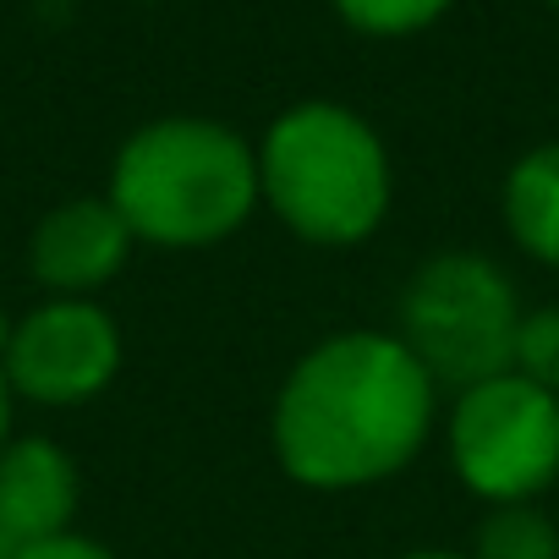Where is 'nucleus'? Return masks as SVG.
Wrapping results in <instances>:
<instances>
[{"mask_svg":"<svg viewBox=\"0 0 559 559\" xmlns=\"http://www.w3.org/2000/svg\"><path fill=\"white\" fill-rule=\"evenodd\" d=\"M439 417V384L384 330H335L308 346L269 406L274 461L297 488L357 493L401 477Z\"/></svg>","mask_w":559,"mask_h":559,"instance_id":"1","label":"nucleus"},{"mask_svg":"<svg viewBox=\"0 0 559 559\" xmlns=\"http://www.w3.org/2000/svg\"><path fill=\"white\" fill-rule=\"evenodd\" d=\"M105 198L148 247H214L236 236L263 203L258 148L225 121L159 116L116 148Z\"/></svg>","mask_w":559,"mask_h":559,"instance_id":"2","label":"nucleus"},{"mask_svg":"<svg viewBox=\"0 0 559 559\" xmlns=\"http://www.w3.org/2000/svg\"><path fill=\"white\" fill-rule=\"evenodd\" d=\"M258 187L274 219L313 247H362L395 198L379 127L335 99L280 110L258 143Z\"/></svg>","mask_w":559,"mask_h":559,"instance_id":"3","label":"nucleus"},{"mask_svg":"<svg viewBox=\"0 0 559 559\" xmlns=\"http://www.w3.org/2000/svg\"><path fill=\"white\" fill-rule=\"evenodd\" d=\"M401 341L428 368L439 390H472L515 368L521 292L499 258L472 247H444L423 258L401 292Z\"/></svg>","mask_w":559,"mask_h":559,"instance_id":"4","label":"nucleus"},{"mask_svg":"<svg viewBox=\"0 0 559 559\" xmlns=\"http://www.w3.org/2000/svg\"><path fill=\"white\" fill-rule=\"evenodd\" d=\"M450 466L483 504H532L559 483V395L515 368L455 395L444 428Z\"/></svg>","mask_w":559,"mask_h":559,"instance_id":"5","label":"nucleus"},{"mask_svg":"<svg viewBox=\"0 0 559 559\" xmlns=\"http://www.w3.org/2000/svg\"><path fill=\"white\" fill-rule=\"evenodd\" d=\"M121 324L94 297H45L12 330V346L0 357L17 401L72 412L99 401L121 373Z\"/></svg>","mask_w":559,"mask_h":559,"instance_id":"6","label":"nucleus"},{"mask_svg":"<svg viewBox=\"0 0 559 559\" xmlns=\"http://www.w3.org/2000/svg\"><path fill=\"white\" fill-rule=\"evenodd\" d=\"M138 236L110 198H67L28 236V274L50 297H94L127 269Z\"/></svg>","mask_w":559,"mask_h":559,"instance_id":"7","label":"nucleus"},{"mask_svg":"<svg viewBox=\"0 0 559 559\" xmlns=\"http://www.w3.org/2000/svg\"><path fill=\"white\" fill-rule=\"evenodd\" d=\"M83 499L78 461L45 433H12L0 450V526L23 548L72 532Z\"/></svg>","mask_w":559,"mask_h":559,"instance_id":"8","label":"nucleus"},{"mask_svg":"<svg viewBox=\"0 0 559 559\" xmlns=\"http://www.w3.org/2000/svg\"><path fill=\"white\" fill-rule=\"evenodd\" d=\"M499 214L526 258L559 269V143H537L504 170Z\"/></svg>","mask_w":559,"mask_h":559,"instance_id":"9","label":"nucleus"},{"mask_svg":"<svg viewBox=\"0 0 559 559\" xmlns=\"http://www.w3.org/2000/svg\"><path fill=\"white\" fill-rule=\"evenodd\" d=\"M472 559H559V526L537 504H488Z\"/></svg>","mask_w":559,"mask_h":559,"instance_id":"10","label":"nucleus"},{"mask_svg":"<svg viewBox=\"0 0 559 559\" xmlns=\"http://www.w3.org/2000/svg\"><path fill=\"white\" fill-rule=\"evenodd\" d=\"M335 17L352 28V34H368V39H412L423 28H433L455 0H330Z\"/></svg>","mask_w":559,"mask_h":559,"instance_id":"11","label":"nucleus"},{"mask_svg":"<svg viewBox=\"0 0 559 559\" xmlns=\"http://www.w3.org/2000/svg\"><path fill=\"white\" fill-rule=\"evenodd\" d=\"M515 373L532 379L537 390L559 395V302H543V308H526V313H521Z\"/></svg>","mask_w":559,"mask_h":559,"instance_id":"12","label":"nucleus"},{"mask_svg":"<svg viewBox=\"0 0 559 559\" xmlns=\"http://www.w3.org/2000/svg\"><path fill=\"white\" fill-rule=\"evenodd\" d=\"M17 559H121L116 548H105L99 537H83V532H61V537H45V543H28Z\"/></svg>","mask_w":559,"mask_h":559,"instance_id":"13","label":"nucleus"},{"mask_svg":"<svg viewBox=\"0 0 559 559\" xmlns=\"http://www.w3.org/2000/svg\"><path fill=\"white\" fill-rule=\"evenodd\" d=\"M12 412H17V395H12L7 373H0V450H7V439H12Z\"/></svg>","mask_w":559,"mask_h":559,"instance_id":"14","label":"nucleus"},{"mask_svg":"<svg viewBox=\"0 0 559 559\" xmlns=\"http://www.w3.org/2000/svg\"><path fill=\"white\" fill-rule=\"evenodd\" d=\"M395 559H472L461 548H412V554H395Z\"/></svg>","mask_w":559,"mask_h":559,"instance_id":"15","label":"nucleus"},{"mask_svg":"<svg viewBox=\"0 0 559 559\" xmlns=\"http://www.w3.org/2000/svg\"><path fill=\"white\" fill-rule=\"evenodd\" d=\"M17 554H23V543H17L7 526H0V559H17Z\"/></svg>","mask_w":559,"mask_h":559,"instance_id":"16","label":"nucleus"},{"mask_svg":"<svg viewBox=\"0 0 559 559\" xmlns=\"http://www.w3.org/2000/svg\"><path fill=\"white\" fill-rule=\"evenodd\" d=\"M12 330H17V319L0 313V357H7V346H12Z\"/></svg>","mask_w":559,"mask_h":559,"instance_id":"17","label":"nucleus"},{"mask_svg":"<svg viewBox=\"0 0 559 559\" xmlns=\"http://www.w3.org/2000/svg\"><path fill=\"white\" fill-rule=\"evenodd\" d=\"M543 7H554V12H559V0H543Z\"/></svg>","mask_w":559,"mask_h":559,"instance_id":"18","label":"nucleus"}]
</instances>
